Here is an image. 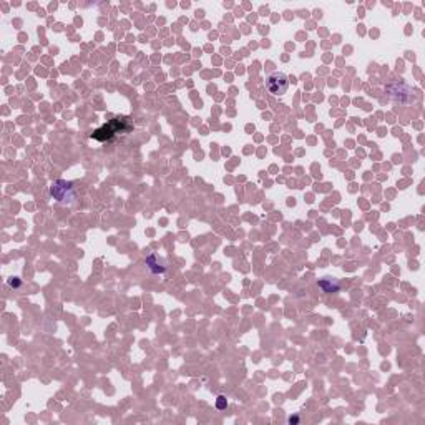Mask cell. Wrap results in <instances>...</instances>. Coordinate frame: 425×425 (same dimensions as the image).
Wrapping results in <instances>:
<instances>
[{
    "instance_id": "7",
    "label": "cell",
    "mask_w": 425,
    "mask_h": 425,
    "mask_svg": "<svg viewBox=\"0 0 425 425\" xmlns=\"http://www.w3.org/2000/svg\"><path fill=\"white\" fill-rule=\"evenodd\" d=\"M9 284H10L12 287H18V286H20V281H18V277H14V279H10V281H9Z\"/></svg>"
},
{
    "instance_id": "4",
    "label": "cell",
    "mask_w": 425,
    "mask_h": 425,
    "mask_svg": "<svg viewBox=\"0 0 425 425\" xmlns=\"http://www.w3.org/2000/svg\"><path fill=\"white\" fill-rule=\"evenodd\" d=\"M147 266L153 274H163L166 271V262L161 261L156 254H149L147 258Z\"/></svg>"
},
{
    "instance_id": "3",
    "label": "cell",
    "mask_w": 425,
    "mask_h": 425,
    "mask_svg": "<svg viewBox=\"0 0 425 425\" xmlns=\"http://www.w3.org/2000/svg\"><path fill=\"white\" fill-rule=\"evenodd\" d=\"M287 85H289V80H287V76L282 72H274V74H271L266 78V88L273 95H284L287 90Z\"/></svg>"
},
{
    "instance_id": "1",
    "label": "cell",
    "mask_w": 425,
    "mask_h": 425,
    "mask_svg": "<svg viewBox=\"0 0 425 425\" xmlns=\"http://www.w3.org/2000/svg\"><path fill=\"white\" fill-rule=\"evenodd\" d=\"M133 129V121L129 116H113L110 121H107L100 128H96L95 131L90 135L92 140L98 141V143H110L115 138H118L121 135H127Z\"/></svg>"
},
{
    "instance_id": "5",
    "label": "cell",
    "mask_w": 425,
    "mask_h": 425,
    "mask_svg": "<svg viewBox=\"0 0 425 425\" xmlns=\"http://www.w3.org/2000/svg\"><path fill=\"white\" fill-rule=\"evenodd\" d=\"M319 286L324 289V293H337L339 289H341V284L339 282L333 281V279H322L321 282H319Z\"/></svg>"
},
{
    "instance_id": "6",
    "label": "cell",
    "mask_w": 425,
    "mask_h": 425,
    "mask_svg": "<svg viewBox=\"0 0 425 425\" xmlns=\"http://www.w3.org/2000/svg\"><path fill=\"white\" fill-rule=\"evenodd\" d=\"M226 407H228V399H226L224 395H218V399H216V408H220V410H224Z\"/></svg>"
},
{
    "instance_id": "2",
    "label": "cell",
    "mask_w": 425,
    "mask_h": 425,
    "mask_svg": "<svg viewBox=\"0 0 425 425\" xmlns=\"http://www.w3.org/2000/svg\"><path fill=\"white\" fill-rule=\"evenodd\" d=\"M50 194L55 198L56 201H60V203H67V201L74 200V196H75L74 185L68 183V181H65V180H58L50 186Z\"/></svg>"
}]
</instances>
